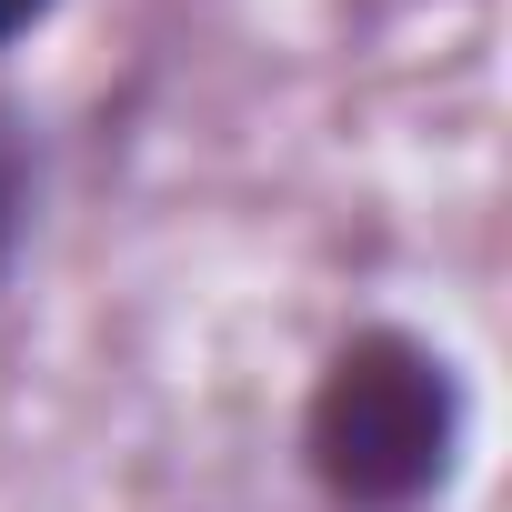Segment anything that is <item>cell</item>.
Masks as SVG:
<instances>
[{
  "mask_svg": "<svg viewBox=\"0 0 512 512\" xmlns=\"http://www.w3.org/2000/svg\"><path fill=\"white\" fill-rule=\"evenodd\" d=\"M462 442V382L412 332H352L302 412V452L342 512H412Z\"/></svg>",
  "mask_w": 512,
  "mask_h": 512,
  "instance_id": "6da1fadb",
  "label": "cell"
},
{
  "mask_svg": "<svg viewBox=\"0 0 512 512\" xmlns=\"http://www.w3.org/2000/svg\"><path fill=\"white\" fill-rule=\"evenodd\" d=\"M31 121L11 111V101H0V272H11L21 262V231H31Z\"/></svg>",
  "mask_w": 512,
  "mask_h": 512,
  "instance_id": "7a4b0ae2",
  "label": "cell"
},
{
  "mask_svg": "<svg viewBox=\"0 0 512 512\" xmlns=\"http://www.w3.org/2000/svg\"><path fill=\"white\" fill-rule=\"evenodd\" d=\"M41 11H51V0H0V41H21V31H31Z\"/></svg>",
  "mask_w": 512,
  "mask_h": 512,
  "instance_id": "3957f363",
  "label": "cell"
}]
</instances>
